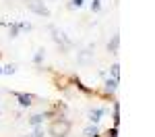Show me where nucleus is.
<instances>
[{"instance_id": "1", "label": "nucleus", "mask_w": 155, "mask_h": 137, "mask_svg": "<svg viewBox=\"0 0 155 137\" xmlns=\"http://www.w3.org/2000/svg\"><path fill=\"white\" fill-rule=\"evenodd\" d=\"M71 121L68 118H54L52 121V125H50V129H48V133L52 137H66L68 133H71Z\"/></svg>"}, {"instance_id": "2", "label": "nucleus", "mask_w": 155, "mask_h": 137, "mask_svg": "<svg viewBox=\"0 0 155 137\" xmlns=\"http://www.w3.org/2000/svg\"><path fill=\"white\" fill-rule=\"evenodd\" d=\"M25 4L31 12H35L39 17H46V19L50 17V9L44 4V0H25Z\"/></svg>"}, {"instance_id": "3", "label": "nucleus", "mask_w": 155, "mask_h": 137, "mask_svg": "<svg viewBox=\"0 0 155 137\" xmlns=\"http://www.w3.org/2000/svg\"><path fill=\"white\" fill-rule=\"evenodd\" d=\"M11 96L17 98V102H19L21 108H29V106L33 104V100H35L33 94H21V91H11Z\"/></svg>"}, {"instance_id": "4", "label": "nucleus", "mask_w": 155, "mask_h": 137, "mask_svg": "<svg viewBox=\"0 0 155 137\" xmlns=\"http://www.w3.org/2000/svg\"><path fill=\"white\" fill-rule=\"evenodd\" d=\"M106 114H107V108H106V106H101V108H91V110L87 112L89 121H91L93 125H97L101 118H104V116H106Z\"/></svg>"}, {"instance_id": "5", "label": "nucleus", "mask_w": 155, "mask_h": 137, "mask_svg": "<svg viewBox=\"0 0 155 137\" xmlns=\"http://www.w3.org/2000/svg\"><path fill=\"white\" fill-rule=\"evenodd\" d=\"M116 89H118V81L112 79V77H106V81H104V91H106L107 96H114Z\"/></svg>"}, {"instance_id": "6", "label": "nucleus", "mask_w": 155, "mask_h": 137, "mask_svg": "<svg viewBox=\"0 0 155 137\" xmlns=\"http://www.w3.org/2000/svg\"><path fill=\"white\" fill-rule=\"evenodd\" d=\"M48 116H46V112H39V114H33V116H29L27 118V123L31 125V127H39V125H44V121H46Z\"/></svg>"}, {"instance_id": "7", "label": "nucleus", "mask_w": 155, "mask_h": 137, "mask_svg": "<svg viewBox=\"0 0 155 137\" xmlns=\"http://www.w3.org/2000/svg\"><path fill=\"white\" fill-rule=\"evenodd\" d=\"M118 50H120V36L116 33V36H112L110 44H107V52L110 54H118Z\"/></svg>"}, {"instance_id": "8", "label": "nucleus", "mask_w": 155, "mask_h": 137, "mask_svg": "<svg viewBox=\"0 0 155 137\" xmlns=\"http://www.w3.org/2000/svg\"><path fill=\"white\" fill-rule=\"evenodd\" d=\"M83 137H99V127L97 125H87L83 129Z\"/></svg>"}, {"instance_id": "9", "label": "nucleus", "mask_w": 155, "mask_h": 137, "mask_svg": "<svg viewBox=\"0 0 155 137\" xmlns=\"http://www.w3.org/2000/svg\"><path fill=\"white\" fill-rule=\"evenodd\" d=\"M112 116H114V127H118L120 125V102L112 104Z\"/></svg>"}, {"instance_id": "10", "label": "nucleus", "mask_w": 155, "mask_h": 137, "mask_svg": "<svg viewBox=\"0 0 155 137\" xmlns=\"http://www.w3.org/2000/svg\"><path fill=\"white\" fill-rule=\"evenodd\" d=\"M110 77L116 79V81H120V64L118 62H114V64L110 67Z\"/></svg>"}, {"instance_id": "11", "label": "nucleus", "mask_w": 155, "mask_h": 137, "mask_svg": "<svg viewBox=\"0 0 155 137\" xmlns=\"http://www.w3.org/2000/svg\"><path fill=\"white\" fill-rule=\"evenodd\" d=\"M19 33H21L19 23H8V37H17Z\"/></svg>"}, {"instance_id": "12", "label": "nucleus", "mask_w": 155, "mask_h": 137, "mask_svg": "<svg viewBox=\"0 0 155 137\" xmlns=\"http://www.w3.org/2000/svg\"><path fill=\"white\" fill-rule=\"evenodd\" d=\"M46 135V131H44V125H39V127H33V131L29 133V135H25V137H44Z\"/></svg>"}, {"instance_id": "13", "label": "nucleus", "mask_w": 155, "mask_h": 137, "mask_svg": "<svg viewBox=\"0 0 155 137\" xmlns=\"http://www.w3.org/2000/svg\"><path fill=\"white\" fill-rule=\"evenodd\" d=\"M44 56H46V50L39 48L35 52V56H33V64H41V62H44Z\"/></svg>"}, {"instance_id": "14", "label": "nucleus", "mask_w": 155, "mask_h": 137, "mask_svg": "<svg viewBox=\"0 0 155 137\" xmlns=\"http://www.w3.org/2000/svg\"><path fill=\"white\" fill-rule=\"evenodd\" d=\"M74 85L79 87V89H81L83 94H93V89H91V87H87L83 81H81V79H74Z\"/></svg>"}, {"instance_id": "15", "label": "nucleus", "mask_w": 155, "mask_h": 137, "mask_svg": "<svg viewBox=\"0 0 155 137\" xmlns=\"http://www.w3.org/2000/svg\"><path fill=\"white\" fill-rule=\"evenodd\" d=\"M99 137H118V127H112V129H107L104 135L99 133Z\"/></svg>"}, {"instance_id": "16", "label": "nucleus", "mask_w": 155, "mask_h": 137, "mask_svg": "<svg viewBox=\"0 0 155 137\" xmlns=\"http://www.w3.org/2000/svg\"><path fill=\"white\" fill-rule=\"evenodd\" d=\"M15 71H17L15 64H6V67H2V75H15Z\"/></svg>"}, {"instance_id": "17", "label": "nucleus", "mask_w": 155, "mask_h": 137, "mask_svg": "<svg viewBox=\"0 0 155 137\" xmlns=\"http://www.w3.org/2000/svg\"><path fill=\"white\" fill-rule=\"evenodd\" d=\"M101 11V0H91V12H99Z\"/></svg>"}, {"instance_id": "18", "label": "nucleus", "mask_w": 155, "mask_h": 137, "mask_svg": "<svg viewBox=\"0 0 155 137\" xmlns=\"http://www.w3.org/2000/svg\"><path fill=\"white\" fill-rule=\"evenodd\" d=\"M85 4V0H71L68 2V9H81Z\"/></svg>"}, {"instance_id": "19", "label": "nucleus", "mask_w": 155, "mask_h": 137, "mask_svg": "<svg viewBox=\"0 0 155 137\" xmlns=\"http://www.w3.org/2000/svg\"><path fill=\"white\" fill-rule=\"evenodd\" d=\"M0 75H2V67H0Z\"/></svg>"}, {"instance_id": "20", "label": "nucleus", "mask_w": 155, "mask_h": 137, "mask_svg": "<svg viewBox=\"0 0 155 137\" xmlns=\"http://www.w3.org/2000/svg\"><path fill=\"white\" fill-rule=\"evenodd\" d=\"M85 2H91V0H85Z\"/></svg>"}]
</instances>
